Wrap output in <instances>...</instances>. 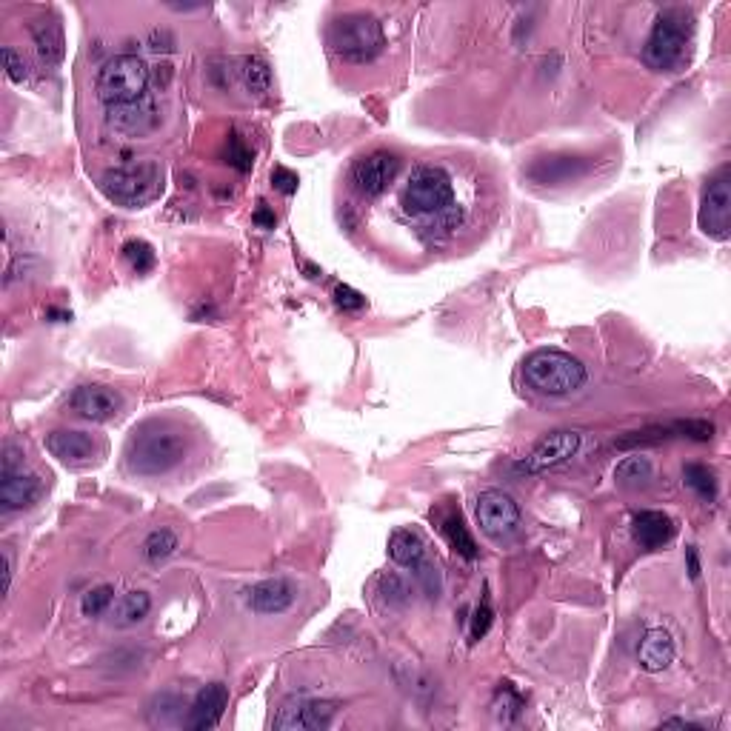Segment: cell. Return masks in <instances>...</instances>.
I'll use <instances>...</instances> for the list:
<instances>
[{
	"label": "cell",
	"instance_id": "44",
	"mask_svg": "<svg viewBox=\"0 0 731 731\" xmlns=\"http://www.w3.org/2000/svg\"><path fill=\"white\" fill-rule=\"evenodd\" d=\"M303 269L309 272V277H320V275H323V272H320L317 266H312V263H303Z\"/></svg>",
	"mask_w": 731,
	"mask_h": 731
},
{
	"label": "cell",
	"instance_id": "23",
	"mask_svg": "<svg viewBox=\"0 0 731 731\" xmlns=\"http://www.w3.org/2000/svg\"><path fill=\"white\" fill-rule=\"evenodd\" d=\"M389 557L397 566L415 572L420 563H426V543L415 529H395L389 537Z\"/></svg>",
	"mask_w": 731,
	"mask_h": 731
},
{
	"label": "cell",
	"instance_id": "42",
	"mask_svg": "<svg viewBox=\"0 0 731 731\" xmlns=\"http://www.w3.org/2000/svg\"><path fill=\"white\" fill-rule=\"evenodd\" d=\"M3 563H6V572H3V592H9V586H12V554L9 549H3Z\"/></svg>",
	"mask_w": 731,
	"mask_h": 731
},
{
	"label": "cell",
	"instance_id": "8",
	"mask_svg": "<svg viewBox=\"0 0 731 731\" xmlns=\"http://www.w3.org/2000/svg\"><path fill=\"white\" fill-rule=\"evenodd\" d=\"M43 497V480L23 469V455L15 446H6L0 469V506L3 512H23Z\"/></svg>",
	"mask_w": 731,
	"mask_h": 731
},
{
	"label": "cell",
	"instance_id": "21",
	"mask_svg": "<svg viewBox=\"0 0 731 731\" xmlns=\"http://www.w3.org/2000/svg\"><path fill=\"white\" fill-rule=\"evenodd\" d=\"M586 169H589V163L580 158H546L537 160L529 175L543 186H560V183H572V180L583 178Z\"/></svg>",
	"mask_w": 731,
	"mask_h": 731
},
{
	"label": "cell",
	"instance_id": "29",
	"mask_svg": "<svg viewBox=\"0 0 731 731\" xmlns=\"http://www.w3.org/2000/svg\"><path fill=\"white\" fill-rule=\"evenodd\" d=\"M123 257H126V263L132 266V272H138V275H146V272H152L155 269V263H158V255H155V249L146 243V240H126L123 243Z\"/></svg>",
	"mask_w": 731,
	"mask_h": 731
},
{
	"label": "cell",
	"instance_id": "3",
	"mask_svg": "<svg viewBox=\"0 0 731 731\" xmlns=\"http://www.w3.org/2000/svg\"><path fill=\"white\" fill-rule=\"evenodd\" d=\"M694 12L686 6H669L654 18L643 46V63L652 72H680L692 58Z\"/></svg>",
	"mask_w": 731,
	"mask_h": 731
},
{
	"label": "cell",
	"instance_id": "18",
	"mask_svg": "<svg viewBox=\"0 0 731 731\" xmlns=\"http://www.w3.org/2000/svg\"><path fill=\"white\" fill-rule=\"evenodd\" d=\"M297 586L289 577H272L249 592V609L255 614H283L295 606Z\"/></svg>",
	"mask_w": 731,
	"mask_h": 731
},
{
	"label": "cell",
	"instance_id": "6",
	"mask_svg": "<svg viewBox=\"0 0 731 731\" xmlns=\"http://www.w3.org/2000/svg\"><path fill=\"white\" fill-rule=\"evenodd\" d=\"M100 192L118 206L140 209L163 195V172L158 163H135V166L109 169L100 178Z\"/></svg>",
	"mask_w": 731,
	"mask_h": 731
},
{
	"label": "cell",
	"instance_id": "43",
	"mask_svg": "<svg viewBox=\"0 0 731 731\" xmlns=\"http://www.w3.org/2000/svg\"><path fill=\"white\" fill-rule=\"evenodd\" d=\"M663 726H674V729H703L700 723H692V720H680V717H672V720H663Z\"/></svg>",
	"mask_w": 731,
	"mask_h": 731
},
{
	"label": "cell",
	"instance_id": "1",
	"mask_svg": "<svg viewBox=\"0 0 731 731\" xmlns=\"http://www.w3.org/2000/svg\"><path fill=\"white\" fill-rule=\"evenodd\" d=\"M460 186L452 163L423 160L397 189V215L426 246H449L475 223V206L460 195Z\"/></svg>",
	"mask_w": 731,
	"mask_h": 731
},
{
	"label": "cell",
	"instance_id": "34",
	"mask_svg": "<svg viewBox=\"0 0 731 731\" xmlns=\"http://www.w3.org/2000/svg\"><path fill=\"white\" fill-rule=\"evenodd\" d=\"M112 603H115V589L112 586H98V589L83 594L80 612H83V617H100V614L112 609Z\"/></svg>",
	"mask_w": 731,
	"mask_h": 731
},
{
	"label": "cell",
	"instance_id": "12",
	"mask_svg": "<svg viewBox=\"0 0 731 731\" xmlns=\"http://www.w3.org/2000/svg\"><path fill=\"white\" fill-rule=\"evenodd\" d=\"M337 706L329 700H309L297 697L283 703V709L275 717V729L280 731H320L329 729L335 720Z\"/></svg>",
	"mask_w": 731,
	"mask_h": 731
},
{
	"label": "cell",
	"instance_id": "30",
	"mask_svg": "<svg viewBox=\"0 0 731 731\" xmlns=\"http://www.w3.org/2000/svg\"><path fill=\"white\" fill-rule=\"evenodd\" d=\"M243 80L252 95H269L272 92V69L260 58L243 60Z\"/></svg>",
	"mask_w": 731,
	"mask_h": 731
},
{
	"label": "cell",
	"instance_id": "28",
	"mask_svg": "<svg viewBox=\"0 0 731 731\" xmlns=\"http://www.w3.org/2000/svg\"><path fill=\"white\" fill-rule=\"evenodd\" d=\"M178 549L180 540L172 529H155V532L143 540V557H146L149 563H163V560H169Z\"/></svg>",
	"mask_w": 731,
	"mask_h": 731
},
{
	"label": "cell",
	"instance_id": "22",
	"mask_svg": "<svg viewBox=\"0 0 731 731\" xmlns=\"http://www.w3.org/2000/svg\"><path fill=\"white\" fill-rule=\"evenodd\" d=\"M32 40L43 63L58 66L63 60V26L55 15H46L32 23Z\"/></svg>",
	"mask_w": 731,
	"mask_h": 731
},
{
	"label": "cell",
	"instance_id": "37",
	"mask_svg": "<svg viewBox=\"0 0 731 731\" xmlns=\"http://www.w3.org/2000/svg\"><path fill=\"white\" fill-rule=\"evenodd\" d=\"M335 303H337V309H343V312H363L366 306H369V300H366V295H360L357 289H352V286H337L335 289Z\"/></svg>",
	"mask_w": 731,
	"mask_h": 731
},
{
	"label": "cell",
	"instance_id": "20",
	"mask_svg": "<svg viewBox=\"0 0 731 731\" xmlns=\"http://www.w3.org/2000/svg\"><path fill=\"white\" fill-rule=\"evenodd\" d=\"M637 657H640V666L646 672H663V669H669L674 660L672 634L666 632V629H649V632L643 634V640H640Z\"/></svg>",
	"mask_w": 731,
	"mask_h": 731
},
{
	"label": "cell",
	"instance_id": "32",
	"mask_svg": "<svg viewBox=\"0 0 731 731\" xmlns=\"http://www.w3.org/2000/svg\"><path fill=\"white\" fill-rule=\"evenodd\" d=\"M223 160L232 166V169H238V172H252V166H255V152L243 143V138L240 135H229V140H226V152H223Z\"/></svg>",
	"mask_w": 731,
	"mask_h": 731
},
{
	"label": "cell",
	"instance_id": "9",
	"mask_svg": "<svg viewBox=\"0 0 731 731\" xmlns=\"http://www.w3.org/2000/svg\"><path fill=\"white\" fill-rule=\"evenodd\" d=\"M400 175V158L389 149H375L363 158H357L349 169V186L360 198H383Z\"/></svg>",
	"mask_w": 731,
	"mask_h": 731
},
{
	"label": "cell",
	"instance_id": "41",
	"mask_svg": "<svg viewBox=\"0 0 731 731\" xmlns=\"http://www.w3.org/2000/svg\"><path fill=\"white\" fill-rule=\"evenodd\" d=\"M686 560H689V574H692V580H700V557H697V549H694V546L686 549Z\"/></svg>",
	"mask_w": 731,
	"mask_h": 731
},
{
	"label": "cell",
	"instance_id": "13",
	"mask_svg": "<svg viewBox=\"0 0 731 731\" xmlns=\"http://www.w3.org/2000/svg\"><path fill=\"white\" fill-rule=\"evenodd\" d=\"M583 443V435L580 432H552L549 437H543L526 460L517 463V472L523 475H540V472H549L554 466L566 463L569 457L577 455Z\"/></svg>",
	"mask_w": 731,
	"mask_h": 731
},
{
	"label": "cell",
	"instance_id": "36",
	"mask_svg": "<svg viewBox=\"0 0 731 731\" xmlns=\"http://www.w3.org/2000/svg\"><path fill=\"white\" fill-rule=\"evenodd\" d=\"M672 432L680 437H692V440H712L714 426L709 420H680V423H674Z\"/></svg>",
	"mask_w": 731,
	"mask_h": 731
},
{
	"label": "cell",
	"instance_id": "25",
	"mask_svg": "<svg viewBox=\"0 0 731 731\" xmlns=\"http://www.w3.org/2000/svg\"><path fill=\"white\" fill-rule=\"evenodd\" d=\"M440 534L446 537V543L455 549L463 560H477V543L469 526L463 523L460 512H449L440 517Z\"/></svg>",
	"mask_w": 731,
	"mask_h": 731
},
{
	"label": "cell",
	"instance_id": "31",
	"mask_svg": "<svg viewBox=\"0 0 731 731\" xmlns=\"http://www.w3.org/2000/svg\"><path fill=\"white\" fill-rule=\"evenodd\" d=\"M494 709H497V714H500L506 723H512V720H517L520 712L526 709V700H523V694L517 692L512 683H500L497 700H494Z\"/></svg>",
	"mask_w": 731,
	"mask_h": 731
},
{
	"label": "cell",
	"instance_id": "7",
	"mask_svg": "<svg viewBox=\"0 0 731 731\" xmlns=\"http://www.w3.org/2000/svg\"><path fill=\"white\" fill-rule=\"evenodd\" d=\"M149 66L138 55H115L98 72V98L106 106H123L146 98Z\"/></svg>",
	"mask_w": 731,
	"mask_h": 731
},
{
	"label": "cell",
	"instance_id": "14",
	"mask_svg": "<svg viewBox=\"0 0 731 731\" xmlns=\"http://www.w3.org/2000/svg\"><path fill=\"white\" fill-rule=\"evenodd\" d=\"M69 406L72 412L89 423H106L112 417H118L120 406L123 400L115 389L109 386H98V383H86V386H78L72 397H69Z\"/></svg>",
	"mask_w": 731,
	"mask_h": 731
},
{
	"label": "cell",
	"instance_id": "35",
	"mask_svg": "<svg viewBox=\"0 0 731 731\" xmlns=\"http://www.w3.org/2000/svg\"><path fill=\"white\" fill-rule=\"evenodd\" d=\"M494 623V609L492 600H489V592H483V600L477 603L475 614H472V629H469V643H480Z\"/></svg>",
	"mask_w": 731,
	"mask_h": 731
},
{
	"label": "cell",
	"instance_id": "15",
	"mask_svg": "<svg viewBox=\"0 0 731 731\" xmlns=\"http://www.w3.org/2000/svg\"><path fill=\"white\" fill-rule=\"evenodd\" d=\"M46 452L58 457L66 466H89L92 460H98L100 449L95 437L78 432V429H55L46 435Z\"/></svg>",
	"mask_w": 731,
	"mask_h": 731
},
{
	"label": "cell",
	"instance_id": "27",
	"mask_svg": "<svg viewBox=\"0 0 731 731\" xmlns=\"http://www.w3.org/2000/svg\"><path fill=\"white\" fill-rule=\"evenodd\" d=\"M683 480H686V486H689L700 500L714 503V497H717V475H714L706 463H686V466H683Z\"/></svg>",
	"mask_w": 731,
	"mask_h": 731
},
{
	"label": "cell",
	"instance_id": "38",
	"mask_svg": "<svg viewBox=\"0 0 731 731\" xmlns=\"http://www.w3.org/2000/svg\"><path fill=\"white\" fill-rule=\"evenodd\" d=\"M297 183H300V178H297V172H292V169H286V166H275L272 169V186H275L280 195H286V198L295 195Z\"/></svg>",
	"mask_w": 731,
	"mask_h": 731
},
{
	"label": "cell",
	"instance_id": "26",
	"mask_svg": "<svg viewBox=\"0 0 731 731\" xmlns=\"http://www.w3.org/2000/svg\"><path fill=\"white\" fill-rule=\"evenodd\" d=\"M614 480H617L620 486H626V489H640V486H646V483L652 480V463H649V457L632 455L626 457V460H620V466L614 469Z\"/></svg>",
	"mask_w": 731,
	"mask_h": 731
},
{
	"label": "cell",
	"instance_id": "2",
	"mask_svg": "<svg viewBox=\"0 0 731 731\" xmlns=\"http://www.w3.org/2000/svg\"><path fill=\"white\" fill-rule=\"evenodd\" d=\"M192 440L186 429L169 417H152L135 426L126 443V469L138 477L172 475L189 457Z\"/></svg>",
	"mask_w": 731,
	"mask_h": 731
},
{
	"label": "cell",
	"instance_id": "11",
	"mask_svg": "<svg viewBox=\"0 0 731 731\" xmlns=\"http://www.w3.org/2000/svg\"><path fill=\"white\" fill-rule=\"evenodd\" d=\"M700 229L714 240H729L731 235V175L729 166H723L717 175L709 178L700 200Z\"/></svg>",
	"mask_w": 731,
	"mask_h": 731
},
{
	"label": "cell",
	"instance_id": "5",
	"mask_svg": "<svg viewBox=\"0 0 731 731\" xmlns=\"http://www.w3.org/2000/svg\"><path fill=\"white\" fill-rule=\"evenodd\" d=\"M329 46L337 58L349 63H372L386 46L383 26L369 12H349L332 20L329 26Z\"/></svg>",
	"mask_w": 731,
	"mask_h": 731
},
{
	"label": "cell",
	"instance_id": "17",
	"mask_svg": "<svg viewBox=\"0 0 731 731\" xmlns=\"http://www.w3.org/2000/svg\"><path fill=\"white\" fill-rule=\"evenodd\" d=\"M106 120H109V126H115L118 132H126V135H146V132L158 129L160 112L152 100L140 98L135 103H123V106H106Z\"/></svg>",
	"mask_w": 731,
	"mask_h": 731
},
{
	"label": "cell",
	"instance_id": "40",
	"mask_svg": "<svg viewBox=\"0 0 731 731\" xmlns=\"http://www.w3.org/2000/svg\"><path fill=\"white\" fill-rule=\"evenodd\" d=\"M252 220H255V226L257 229H275L277 226V215L269 209V203H257V209H255V215H252Z\"/></svg>",
	"mask_w": 731,
	"mask_h": 731
},
{
	"label": "cell",
	"instance_id": "16",
	"mask_svg": "<svg viewBox=\"0 0 731 731\" xmlns=\"http://www.w3.org/2000/svg\"><path fill=\"white\" fill-rule=\"evenodd\" d=\"M229 706V686L226 683H209L198 692L192 700L189 714H186V726L195 731L215 729Z\"/></svg>",
	"mask_w": 731,
	"mask_h": 731
},
{
	"label": "cell",
	"instance_id": "10",
	"mask_svg": "<svg viewBox=\"0 0 731 731\" xmlns=\"http://www.w3.org/2000/svg\"><path fill=\"white\" fill-rule=\"evenodd\" d=\"M477 526L486 537H492L494 543H509L514 534L520 532V506L512 494L489 489L477 497Z\"/></svg>",
	"mask_w": 731,
	"mask_h": 731
},
{
	"label": "cell",
	"instance_id": "19",
	"mask_svg": "<svg viewBox=\"0 0 731 731\" xmlns=\"http://www.w3.org/2000/svg\"><path fill=\"white\" fill-rule=\"evenodd\" d=\"M677 532L674 520L663 512H637L632 517V534L637 540L640 549L654 552V549H663Z\"/></svg>",
	"mask_w": 731,
	"mask_h": 731
},
{
	"label": "cell",
	"instance_id": "33",
	"mask_svg": "<svg viewBox=\"0 0 731 731\" xmlns=\"http://www.w3.org/2000/svg\"><path fill=\"white\" fill-rule=\"evenodd\" d=\"M377 594H380L389 606H395V609H403V606L409 603V586H406V580L397 577V574H383V577L377 580Z\"/></svg>",
	"mask_w": 731,
	"mask_h": 731
},
{
	"label": "cell",
	"instance_id": "39",
	"mask_svg": "<svg viewBox=\"0 0 731 731\" xmlns=\"http://www.w3.org/2000/svg\"><path fill=\"white\" fill-rule=\"evenodd\" d=\"M3 66H6V75H9V80H15V83H23V80L29 78L26 63H23V58H20L12 46H3Z\"/></svg>",
	"mask_w": 731,
	"mask_h": 731
},
{
	"label": "cell",
	"instance_id": "4",
	"mask_svg": "<svg viewBox=\"0 0 731 731\" xmlns=\"http://www.w3.org/2000/svg\"><path fill=\"white\" fill-rule=\"evenodd\" d=\"M586 366L560 349H540L523 363V383L534 395L566 397L586 386Z\"/></svg>",
	"mask_w": 731,
	"mask_h": 731
},
{
	"label": "cell",
	"instance_id": "24",
	"mask_svg": "<svg viewBox=\"0 0 731 731\" xmlns=\"http://www.w3.org/2000/svg\"><path fill=\"white\" fill-rule=\"evenodd\" d=\"M152 612V597L146 592H126L112 603V623L120 629L138 626Z\"/></svg>",
	"mask_w": 731,
	"mask_h": 731
}]
</instances>
